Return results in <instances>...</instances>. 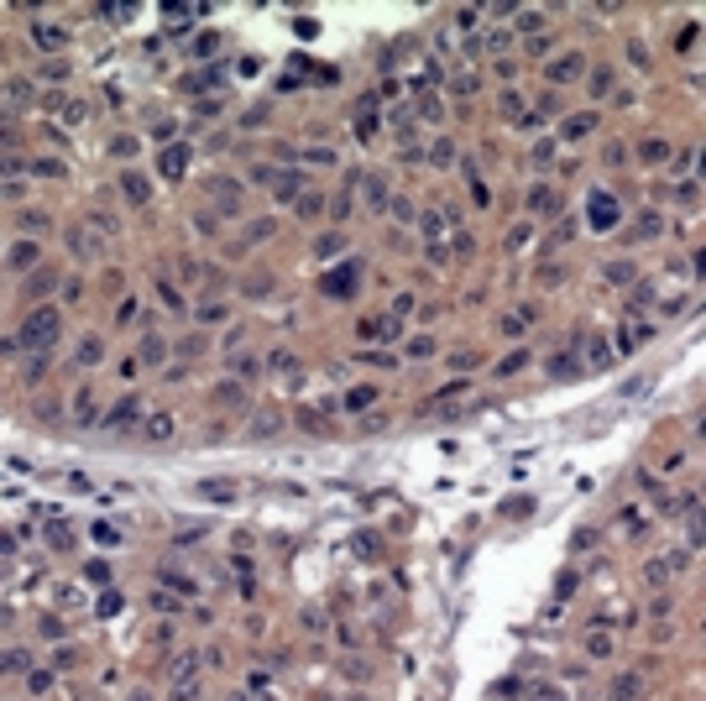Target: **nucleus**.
<instances>
[{
    "label": "nucleus",
    "instance_id": "obj_14",
    "mask_svg": "<svg viewBox=\"0 0 706 701\" xmlns=\"http://www.w3.org/2000/svg\"><path fill=\"white\" fill-rule=\"evenodd\" d=\"M100 356H105V340H100V335H84V340H79V356H73V361H79V367H94Z\"/></svg>",
    "mask_w": 706,
    "mask_h": 701
},
{
    "label": "nucleus",
    "instance_id": "obj_35",
    "mask_svg": "<svg viewBox=\"0 0 706 701\" xmlns=\"http://www.w3.org/2000/svg\"><path fill=\"white\" fill-rule=\"evenodd\" d=\"M89 534H94V545H120V534H116V529H110V523H94Z\"/></svg>",
    "mask_w": 706,
    "mask_h": 701
},
{
    "label": "nucleus",
    "instance_id": "obj_34",
    "mask_svg": "<svg viewBox=\"0 0 706 701\" xmlns=\"http://www.w3.org/2000/svg\"><path fill=\"white\" fill-rule=\"evenodd\" d=\"M628 277H633V262H612L607 267V283H628Z\"/></svg>",
    "mask_w": 706,
    "mask_h": 701
},
{
    "label": "nucleus",
    "instance_id": "obj_50",
    "mask_svg": "<svg viewBox=\"0 0 706 701\" xmlns=\"http://www.w3.org/2000/svg\"><path fill=\"white\" fill-rule=\"evenodd\" d=\"M392 215H398V220H413V204H408V199H403V194H398V199H392Z\"/></svg>",
    "mask_w": 706,
    "mask_h": 701
},
{
    "label": "nucleus",
    "instance_id": "obj_16",
    "mask_svg": "<svg viewBox=\"0 0 706 701\" xmlns=\"http://www.w3.org/2000/svg\"><path fill=\"white\" fill-rule=\"evenodd\" d=\"M638 691H644L638 675H617V680H612V701H638Z\"/></svg>",
    "mask_w": 706,
    "mask_h": 701
},
{
    "label": "nucleus",
    "instance_id": "obj_38",
    "mask_svg": "<svg viewBox=\"0 0 706 701\" xmlns=\"http://www.w3.org/2000/svg\"><path fill=\"white\" fill-rule=\"evenodd\" d=\"M298 210H304V215H319V210H325V199H319V194H298Z\"/></svg>",
    "mask_w": 706,
    "mask_h": 701
},
{
    "label": "nucleus",
    "instance_id": "obj_33",
    "mask_svg": "<svg viewBox=\"0 0 706 701\" xmlns=\"http://www.w3.org/2000/svg\"><path fill=\"white\" fill-rule=\"evenodd\" d=\"M586 649H591V659H607V654H612V639H601V633H591V639H586Z\"/></svg>",
    "mask_w": 706,
    "mask_h": 701
},
{
    "label": "nucleus",
    "instance_id": "obj_17",
    "mask_svg": "<svg viewBox=\"0 0 706 701\" xmlns=\"http://www.w3.org/2000/svg\"><path fill=\"white\" fill-rule=\"evenodd\" d=\"M199 498H210V502H230V498H235V482H199Z\"/></svg>",
    "mask_w": 706,
    "mask_h": 701
},
{
    "label": "nucleus",
    "instance_id": "obj_36",
    "mask_svg": "<svg viewBox=\"0 0 706 701\" xmlns=\"http://www.w3.org/2000/svg\"><path fill=\"white\" fill-rule=\"evenodd\" d=\"M471 204H482V210L492 204V194H487V183H482V179H471Z\"/></svg>",
    "mask_w": 706,
    "mask_h": 701
},
{
    "label": "nucleus",
    "instance_id": "obj_13",
    "mask_svg": "<svg viewBox=\"0 0 706 701\" xmlns=\"http://www.w3.org/2000/svg\"><path fill=\"white\" fill-rule=\"evenodd\" d=\"M591 126H597V116H591V110H581V116H570V120L560 126V136H565V142H576V136H586Z\"/></svg>",
    "mask_w": 706,
    "mask_h": 701
},
{
    "label": "nucleus",
    "instance_id": "obj_21",
    "mask_svg": "<svg viewBox=\"0 0 706 701\" xmlns=\"http://www.w3.org/2000/svg\"><path fill=\"white\" fill-rule=\"evenodd\" d=\"M523 367H534V356H529V351H513V356H507L503 367H497V377H518Z\"/></svg>",
    "mask_w": 706,
    "mask_h": 701
},
{
    "label": "nucleus",
    "instance_id": "obj_3",
    "mask_svg": "<svg viewBox=\"0 0 706 701\" xmlns=\"http://www.w3.org/2000/svg\"><path fill=\"white\" fill-rule=\"evenodd\" d=\"M210 194H215V204H220V210H241V183H235V179H225V173H215V179H210Z\"/></svg>",
    "mask_w": 706,
    "mask_h": 701
},
{
    "label": "nucleus",
    "instance_id": "obj_45",
    "mask_svg": "<svg viewBox=\"0 0 706 701\" xmlns=\"http://www.w3.org/2000/svg\"><path fill=\"white\" fill-rule=\"evenodd\" d=\"M42 372H47V356H32V361H26V382H37Z\"/></svg>",
    "mask_w": 706,
    "mask_h": 701
},
{
    "label": "nucleus",
    "instance_id": "obj_23",
    "mask_svg": "<svg viewBox=\"0 0 706 701\" xmlns=\"http://www.w3.org/2000/svg\"><path fill=\"white\" fill-rule=\"evenodd\" d=\"M215 403H246V392H241V382H220V388H215Z\"/></svg>",
    "mask_w": 706,
    "mask_h": 701
},
{
    "label": "nucleus",
    "instance_id": "obj_28",
    "mask_svg": "<svg viewBox=\"0 0 706 701\" xmlns=\"http://www.w3.org/2000/svg\"><path fill=\"white\" fill-rule=\"evenodd\" d=\"M659 230V215H638V226L628 230V241H638V236H654Z\"/></svg>",
    "mask_w": 706,
    "mask_h": 701
},
{
    "label": "nucleus",
    "instance_id": "obj_49",
    "mask_svg": "<svg viewBox=\"0 0 706 701\" xmlns=\"http://www.w3.org/2000/svg\"><path fill=\"white\" fill-rule=\"evenodd\" d=\"M267 230H272V220H251V226H246V236H251V241H262Z\"/></svg>",
    "mask_w": 706,
    "mask_h": 701
},
{
    "label": "nucleus",
    "instance_id": "obj_43",
    "mask_svg": "<svg viewBox=\"0 0 706 701\" xmlns=\"http://www.w3.org/2000/svg\"><path fill=\"white\" fill-rule=\"evenodd\" d=\"M591 89H597V95H607V89H612V69H597V79H591Z\"/></svg>",
    "mask_w": 706,
    "mask_h": 701
},
{
    "label": "nucleus",
    "instance_id": "obj_32",
    "mask_svg": "<svg viewBox=\"0 0 706 701\" xmlns=\"http://www.w3.org/2000/svg\"><path fill=\"white\" fill-rule=\"evenodd\" d=\"M267 367H272V372H293L298 361H293V351H272V356H267Z\"/></svg>",
    "mask_w": 706,
    "mask_h": 701
},
{
    "label": "nucleus",
    "instance_id": "obj_25",
    "mask_svg": "<svg viewBox=\"0 0 706 701\" xmlns=\"http://www.w3.org/2000/svg\"><path fill=\"white\" fill-rule=\"evenodd\" d=\"M366 403H377V388H351V392H345V408H351V414L366 408Z\"/></svg>",
    "mask_w": 706,
    "mask_h": 701
},
{
    "label": "nucleus",
    "instance_id": "obj_41",
    "mask_svg": "<svg viewBox=\"0 0 706 701\" xmlns=\"http://www.w3.org/2000/svg\"><path fill=\"white\" fill-rule=\"evenodd\" d=\"M341 246H345V236H325V241H319V257H335Z\"/></svg>",
    "mask_w": 706,
    "mask_h": 701
},
{
    "label": "nucleus",
    "instance_id": "obj_9",
    "mask_svg": "<svg viewBox=\"0 0 706 701\" xmlns=\"http://www.w3.org/2000/svg\"><path fill=\"white\" fill-rule=\"evenodd\" d=\"M351 277H361V267H356V262H351V267H341V273H329V277H325V293H329V298H345V293H351Z\"/></svg>",
    "mask_w": 706,
    "mask_h": 701
},
{
    "label": "nucleus",
    "instance_id": "obj_26",
    "mask_svg": "<svg viewBox=\"0 0 706 701\" xmlns=\"http://www.w3.org/2000/svg\"><path fill=\"white\" fill-rule=\"evenodd\" d=\"M32 262H37V246H32V241L11 246V267H16V273H21V267H32Z\"/></svg>",
    "mask_w": 706,
    "mask_h": 701
},
{
    "label": "nucleus",
    "instance_id": "obj_5",
    "mask_svg": "<svg viewBox=\"0 0 706 701\" xmlns=\"http://www.w3.org/2000/svg\"><path fill=\"white\" fill-rule=\"evenodd\" d=\"M581 69H586V58H581V53H560V58L550 63V84H570V79H581Z\"/></svg>",
    "mask_w": 706,
    "mask_h": 701
},
{
    "label": "nucleus",
    "instance_id": "obj_37",
    "mask_svg": "<svg viewBox=\"0 0 706 701\" xmlns=\"http://www.w3.org/2000/svg\"><path fill=\"white\" fill-rule=\"evenodd\" d=\"M450 157H455V147H450V142H435V147H429V163H450Z\"/></svg>",
    "mask_w": 706,
    "mask_h": 701
},
{
    "label": "nucleus",
    "instance_id": "obj_10",
    "mask_svg": "<svg viewBox=\"0 0 706 701\" xmlns=\"http://www.w3.org/2000/svg\"><path fill=\"white\" fill-rule=\"evenodd\" d=\"M163 356H168V340L157 330H147L141 335V361H147V367H163Z\"/></svg>",
    "mask_w": 706,
    "mask_h": 701
},
{
    "label": "nucleus",
    "instance_id": "obj_22",
    "mask_svg": "<svg viewBox=\"0 0 706 701\" xmlns=\"http://www.w3.org/2000/svg\"><path fill=\"white\" fill-rule=\"evenodd\" d=\"M576 372H581V361L570 356V351H560V356L550 361V377H576Z\"/></svg>",
    "mask_w": 706,
    "mask_h": 701
},
{
    "label": "nucleus",
    "instance_id": "obj_8",
    "mask_svg": "<svg viewBox=\"0 0 706 701\" xmlns=\"http://www.w3.org/2000/svg\"><path fill=\"white\" fill-rule=\"evenodd\" d=\"M120 194H126L131 204H147L152 199V183L141 179V173H120Z\"/></svg>",
    "mask_w": 706,
    "mask_h": 701
},
{
    "label": "nucleus",
    "instance_id": "obj_1",
    "mask_svg": "<svg viewBox=\"0 0 706 701\" xmlns=\"http://www.w3.org/2000/svg\"><path fill=\"white\" fill-rule=\"evenodd\" d=\"M58 335H63V314L53 309V304H42V309H32V314L21 320L16 340H21V351H47Z\"/></svg>",
    "mask_w": 706,
    "mask_h": 701
},
{
    "label": "nucleus",
    "instance_id": "obj_47",
    "mask_svg": "<svg viewBox=\"0 0 706 701\" xmlns=\"http://www.w3.org/2000/svg\"><path fill=\"white\" fill-rule=\"evenodd\" d=\"M419 110H424V116H429V120H435V116H445V105H440L435 95H424V105H419Z\"/></svg>",
    "mask_w": 706,
    "mask_h": 701
},
{
    "label": "nucleus",
    "instance_id": "obj_31",
    "mask_svg": "<svg viewBox=\"0 0 706 701\" xmlns=\"http://www.w3.org/2000/svg\"><path fill=\"white\" fill-rule=\"evenodd\" d=\"M361 335L366 340H382V335H392V325L388 320H361Z\"/></svg>",
    "mask_w": 706,
    "mask_h": 701
},
{
    "label": "nucleus",
    "instance_id": "obj_12",
    "mask_svg": "<svg viewBox=\"0 0 706 701\" xmlns=\"http://www.w3.org/2000/svg\"><path fill=\"white\" fill-rule=\"evenodd\" d=\"M53 283H58V273H53V267H37V273L26 277V298H47Z\"/></svg>",
    "mask_w": 706,
    "mask_h": 701
},
{
    "label": "nucleus",
    "instance_id": "obj_6",
    "mask_svg": "<svg viewBox=\"0 0 706 701\" xmlns=\"http://www.w3.org/2000/svg\"><path fill=\"white\" fill-rule=\"evenodd\" d=\"M267 183H272V194H278V199H298V194H304V179H298V173H288V167L267 173Z\"/></svg>",
    "mask_w": 706,
    "mask_h": 701
},
{
    "label": "nucleus",
    "instance_id": "obj_11",
    "mask_svg": "<svg viewBox=\"0 0 706 701\" xmlns=\"http://www.w3.org/2000/svg\"><path fill=\"white\" fill-rule=\"evenodd\" d=\"M617 220V199L612 194H591V226H612Z\"/></svg>",
    "mask_w": 706,
    "mask_h": 701
},
{
    "label": "nucleus",
    "instance_id": "obj_4",
    "mask_svg": "<svg viewBox=\"0 0 706 701\" xmlns=\"http://www.w3.org/2000/svg\"><path fill=\"white\" fill-rule=\"evenodd\" d=\"M136 414H141V398H131V392H126V398H120L100 424H105V429H131V424H136Z\"/></svg>",
    "mask_w": 706,
    "mask_h": 701
},
{
    "label": "nucleus",
    "instance_id": "obj_40",
    "mask_svg": "<svg viewBox=\"0 0 706 701\" xmlns=\"http://www.w3.org/2000/svg\"><path fill=\"white\" fill-rule=\"evenodd\" d=\"M235 377H241V382H251V377H257V361H251V356H241V361H235Z\"/></svg>",
    "mask_w": 706,
    "mask_h": 701
},
{
    "label": "nucleus",
    "instance_id": "obj_7",
    "mask_svg": "<svg viewBox=\"0 0 706 701\" xmlns=\"http://www.w3.org/2000/svg\"><path fill=\"white\" fill-rule=\"evenodd\" d=\"M32 37H37V48H63V42H69V26H58V21H37L32 26Z\"/></svg>",
    "mask_w": 706,
    "mask_h": 701
},
{
    "label": "nucleus",
    "instance_id": "obj_18",
    "mask_svg": "<svg viewBox=\"0 0 706 701\" xmlns=\"http://www.w3.org/2000/svg\"><path fill=\"white\" fill-rule=\"evenodd\" d=\"M388 199H392V194H388V183H382V179L372 173V179H366V210H382Z\"/></svg>",
    "mask_w": 706,
    "mask_h": 701
},
{
    "label": "nucleus",
    "instance_id": "obj_30",
    "mask_svg": "<svg viewBox=\"0 0 706 701\" xmlns=\"http://www.w3.org/2000/svg\"><path fill=\"white\" fill-rule=\"evenodd\" d=\"M550 204H554V189H550V183H539V189L529 194V210H550Z\"/></svg>",
    "mask_w": 706,
    "mask_h": 701
},
{
    "label": "nucleus",
    "instance_id": "obj_39",
    "mask_svg": "<svg viewBox=\"0 0 706 701\" xmlns=\"http://www.w3.org/2000/svg\"><path fill=\"white\" fill-rule=\"evenodd\" d=\"M84 576H89V581H110V565H100V560H89V565H84Z\"/></svg>",
    "mask_w": 706,
    "mask_h": 701
},
{
    "label": "nucleus",
    "instance_id": "obj_24",
    "mask_svg": "<svg viewBox=\"0 0 706 701\" xmlns=\"http://www.w3.org/2000/svg\"><path fill=\"white\" fill-rule=\"evenodd\" d=\"M26 665H32V654H26V649H6V654H0V670H6V675H11V670H26Z\"/></svg>",
    "mask_w": 706,
    "mask_h": 701
},
{
    "label": "nucleus",
    "instance_id": "obj_19",
    "mask_svg": "<svg viewBox=\"0 0 706 701\" xmlns=\"http://www.w3.org/2000/svg\"><path fill=\"white\" fill-rule=\"evenodd\" d=\"M183 157H188V147H168V152H163V173H168V179H183Z\"/></svg>",
    "mask_w": 706,
    "mask_h": 701
},
{
    "label": "nucleus",
    "instance_id": "obj_15",
    "mask_svg": "<svg viewBox=\"0 0 706 701\" xmlns=\"http://www.w3.org/2000/svg\"><path fill=\"white\" fill-rule=\"evenodd\" d=\"M638 157H644L649 167H659V163H670V142H659V136H649V142L638 147Z\"/></svg>",
    "mask_w": 706,
    "mask_h": 701
},
{
    "label": "nucleus",
    "instance_id": "obj_20",
    "mask_svg": "<svg viewBox=\"0 0 706 701\" xmlns=\"http://www.w3.org/2000/svg\"><path fill=\"white\" fill-rule=\"evenodd\" d=\"M73 419H79V424H89V419H94V392L89 388L73 392Z\"/></svg>",
    "mask_w": 706,
    "mask_h": 701
},
{
    "label": "nucleus",
    "instance_id": "obj_44",
    "mask_svg": "<svg viewBox=\"0 0 706 701\" xmlns=\"http://www.w3.org/2000/svg\"><path fill=\"white\" fill-rule=\"evenodd\" d=\"M110 152H116V157H131V152H136V142H131V136H116V142H110Z\"/></svg>",
    "mask_w": 706,
    "mask_h": 701
},
{
    "label": "nucleus",
    "instance_id": "obj_27",
    "mask_svg": "<svg viewBox=\"0 0 706 701\" xmlns=\"http://www.w3.org/2000/svg\"><path fill=\"white\" fill-rule=\"evenodd\" d=\"M691 539L706 545V508H701V502H691Z\"/></svg>",
    "mask_w": 706,
    "mask_h": 701
},
{
    "label": "nucleus",
    "instance_id": "obj_46",
    "mask_svg": "<svg viewBox=\"0 0 706 701\" xmlns=\"http://www.w3.org/2000/svg\"><path fill=\"white\" fill-rule=\"evenodd\" d=\"M42 79H53V84H58V79H69V63H47V69H42Z\"/></svg>",
    "mask_w": 706,
    "mask_h": 701
},
{
    "label": "nucleus",
    "instance_id": "obj_42",
    "mask_svg": "<svg viewBox=\"0 0 706 701\" xmlns=\"http://www.w3.org/2000/svg\"><path fill=\"white\" fill-rule=\"evenodd\" d=\"M382 424H388V414H366V419H361V435H377Z\"/></svg>",
    "mask_w": 706,
    "mask_h": 701
},
{
    "label": "nucleus",
    "instance_id": "obj_29",
    "mask_svg": "<svg viewBox=\"0 0 706 701\" xmlns=\"http://www.w3.org/2000/svg\"><path fill=\"white\" fill-rule=\"evenodd\" d=\"M591 367H597V372L612 367V345H607V340H591Z\"/></svg>",
    "mask_w": 706,
    "mask_h": 701
},
{
    "label": "nucleus",
    "instance_id": "obj_48",
    "mask_svg": "<svg viewBox=\"0 0 706 701\" xmlns=\"http://www.w3.org/2000/svg\"><path fill=\"white\" fill-rule=\"evenodd\" d=\"M215 48H220V37H215V32H204V37H199V48H194V53L204 58V53H215Z\"/></svg>",
    "mask_w": 706,
    "mask_h": 701
},
{
    "label": "nucleus",
    "instance_id": "obj_2",
    "mask_svg": "<svg viewBox=\"0 0 706 701\" xmlns=\"http://www.w3.org/2000/svg\"><path fill=\"white\" fill-rule=\"evenodd\" d=\"M178 435V419L168 414V408H157V414H147L141 419V440H152V445H168Z\"/></svg>",
    "mask_w": 706,
    "mask_h": 701
}]
</instances>
